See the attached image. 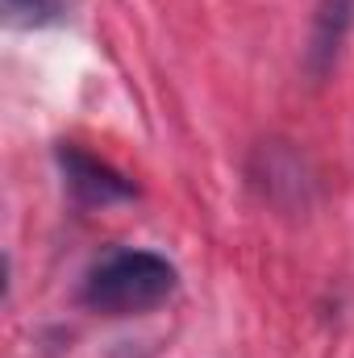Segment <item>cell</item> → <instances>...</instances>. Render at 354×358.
<instances>
[{"label": "cell", "instance_id": "obj_1", "mask_svg": "<svg viewBox=\"0 0 354 358\" xmlns=\"http://www.w3.org/2000/svg\"><path fill=\"white\" fill-rule=\"evenodd\" d=\"M179 275L155 250H113L84 279L80 300L100 317H142L171 300Z\"/></svg>", "mask_w": 354, "mask_h": 358}, {"label": "cell", "instance_id": "obj_2", "mask_svg": "<svg viewBox=\"0 0 354 358\" xmlns=\"http://www.w3.org/2000/svg\"><path fill=\"white\" fill-rule=\"evenodd\" d=\"M59 167L67 179V192L88 208H108V204L134 200V183L80 146H59Z\"/></svg>", "mask_w": 354, "mask_h": 358}, {"label": "cell", "instance_id": "obj_3", "mask_svg": "<svg viewBox=\"0 0 354 358\" xmlns=\"http://www.w3.org/2000/svg\"><path fill=\"white\" fill-rule=\"evenodd\" d=\"M351 25H354V0H321V4H317L313 42H309V63H313V71H325V67L338 59V50H342Z\"/></svg>", "mask_w": 354, "mask_h": 358}, {"label": "cell", "instance_id": "obj_4", "mask_svg": "<svg viewBox=\"0 0 354 358\" xmlns=\"http://www.w3.org/2000/svg\"><path fill=\"white\" fill-rule=\"evenodd\" d=\"M63 0H4V13H8V21L13 25H50V21H59L63 17Z\"/></svg>", "mask_w": 354, "mask_h": 358}]
</instances>
